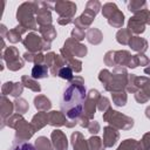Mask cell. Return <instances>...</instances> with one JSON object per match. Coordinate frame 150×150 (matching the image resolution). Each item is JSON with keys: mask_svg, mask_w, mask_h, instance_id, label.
I'll list each match as a JSON object with an SVG mask.
<instances>
[{"mask_svg": "<svg viewBox=\"0 0 150 150\" xmlns=\"http://www.w3.org/2000/svg\"><path fill=\"white\" fill-rule=\"evenodd\" d=\"M33 128L35 129V131L41 130L42 128H45L48 124V112L47 111H39L36 112L30 121Z\"/></svg>", "mask_w": 150, "mask_h": 150, "instance_id": "cell-25", "label": "cell"}, {"mask_svg": "<svg viewBox=\"0 0 150 150\" xmlns=\"http://www.w3.org/2000/svg\"><path fill=\"white\" fill-rule=\"evenodd\" d=\"M103 144L105 148H112L117 141L120 139V132L117 129L111 125H107L103 128Z\"/></svg>", "mask_w": 150, "mask_h": 150, "instance_id": "cell-17", "label": "cell"}, {"mask_svg": "<svg viewBox=\"0 0 150 150\" xmlns=\"http://www.w3.org/2000/svg\"><path fill=\"white\" fill-rule=\"evenodd\" d=\"M137 146L138 141H136L135 138H127L122 141V143L118 145L116 150H137Z\"/></svg>", "mask_w": 150, "mask_h": 150, "instance_id": "cell-39", "label": "cell"}, {"mask_svg": "<svg viewBox=\"0 0 150 150\" xmlns=\"http://www.w3.org/2000/svg\"><path fill=\"white\" fill-rule=\"evenodd\" d=\"M87 97L86 86H74L69 84L62 94L61 97V111L67 117L66 127L73 128L79 124V118L83 115V103Z\"/></svg>", "mask_w": 150, "mask_h": 150, "instance_id": "cell-1", "label": "cell"}, {"mask_svg": "<svg viewBox=\"0 0 150 150\" xmlns=\"http://www.w3.org/2000/svg\"><path fill=\"white\" fill-rule=\"evenodd\" d=\"M9 150H36L34 145H32L30 143L28 142H18V141H14L13 142V145Z\"/></svg>", "mask_w": 150, "mask_h": 150, "instance_id": "cell-41", "label": "cell"}, {"mask_svg": "<svg viewBox=\"0 0 150 150\" xmlns=\"http://www.w3.org/2000/svg\"><path fill=\"white\" fill-rule=\"evenodd\" d=\"M104 63L105 66H109V67H116V63H115V50H108L105 54H104Z\"/></svg>", "mask_w": 150, "mask_h": 150, "instance_id": "cell-47", "label": "cell"}, {"mask_svg": "<svg viewBox=\"0 0 150 150\" xmlns=\"http://www.w3.org/2000/svg\"><path fill=\"white\" fill-rule=\"evenodd\" d=\"M136 76L137 75H135V74H129L128 83H127V87H125V91L127 93L136 94L138 91V88H137V84H136Z\"/></svg>", "mask_w": 150, "mask_h": 150, "instance_id": "cell-40", "label": "cell"}, {"mask_svg": "<svg viewBox=\"0 0 150 150\" xmlns=\"http://www.w3.org/2000/svg\"><path fill=\"white\" fill-rule=\"evenodd\" d=\"M22 45L28 52H32V53H42L52 48V42L45 40L41 35H39L35 32L28 33L23 38Z\"/></svg>", "mask_w": 150, "mask_h": 150, "instance_id": "cell-7", "label": "cell"}, {"mask_svg": "<svg viewBox=\"0 0 150 150\" xmlns=\"http://www.w3.org/2000/svg\"><path fill=\"white\" fill-rule=\"evenodd\" d=\"M36 9H38V4L36 1H26L22 2L18 9H16V20L20 26H22L25 29H30V30H36L38 28V22H36Z\"/></svg>", "mask_w": 150, "mask_h": 150, "instance_id": "cell-4", "label": "cell"}, {"mask_svg": "<svg viewBox=\"0 0 150 150\" xmlns=\"http://www.w3.org/2000/svg\"><path fill=\"white\" fill-rule=\"evenodd\" d=\"M29 109V104L28 102L22 98V97H19V98H15L14 101V110L16 114H20V115H23L28 111Z\"/></svg>", "mask_w": 150, "mask_h": 150, "instance_id": "cell-37", "label": "cell"}, {"mask_svg": "<svg viewBox=\"0 0 150 150\" xmlns=\"http://www.w3.org/2000/svg\"><path fill=\"white\" fill-rule=\"evenodd\" d=\"M67 117L61 110H52L48 112V124L52 127H62L66 125Z\"/></svg>", "mask_w": 150, "mask_h": 150, "instance_id": "cell-22", "label": "cell"}, {"mask_svg": "<svg viewBox=\"0 0 150 150\" xmlns=\"http://www.w3.org/2000/svg\"><path fill=\"white\" fill-rule=\"evenodd\" d=\"M101 97V94L97 89H90L87 93L86 101L83 103V114L91 121L94 120L96 109H97V102Z\"/></svg>", "mask_w": 150, "mask_h": 150, "instance_id": "cell-11", "label": "cell"}, {"mask_svg": "<svg viewBox=\"0 0 150 150\" xmlns=\"http://www.w3.org/2000/svg\"><path fill=\"white\" fill-rule=\"evenodd\" d=\"M89 123H90V120H89L84 114L79 118V125L82 127V128H88Z\"/></svg>", "mask_w": 150, "mask_h": 150, "instance_id": "cell-54", "label": "cell"}, {"mask_svg": "<svg viewBox=\"0 0 150 150\" xmlns=\"http://www.w3.org/2000/svg\"><path fill=\"white\" fill-rule=\"evenodd\" d=\"M88 145H89V150H104L105 148L103 144V139L96 135L91 136L88 139Z\"/></svg>", "mask_w": 150, "mask_h": 150, "instance_id": "cell-38", "label": "cell"}, {"mask_svg": "<svg viewBox=\"0 0 150 150\" xmlns=\"http://www.w3.org/2000/svg\"><path fill=\"white\" fill-rule=\"evenodd\" d=\"M137 150H150V131L145 132L141 141H138Z\"/></svg>", "mask_w": 150, "mask_h": 150, "instance_id": "cell-42", "label": "cell"}, {"mask_svg": "<svg viewBox=\"0 0 150 150\" xmlns=\"http://www.w3.org/2000/svg\"><path fill=\"white\" fill-rule=\"evenodd\" d=\"M73 73H74V71H73V69H71L69 66H64L63 68H61V69H60V71H59L57 76H59V77H61V79H63V80L70 81V80L74 77Z\"/></svg>", "mask_w": 150, "mask_h": 150, "instance_id": "cell-43", "label": "cell"}, {"mask_svg": "<svg viewBox=\"0 0 150 150\" xmlns=\"http://www.w3.org/2000/svg\"><path fill=\"white\" fill-rule=\"evenodd\" d=\"M145 23H144V21L141 19V18H138L137 15H134V16H131L129 20H128V29L132 33V34H135V35H139V34H142V33H144V30H145Z\"/></svg>", "mask_w": 150, "mask_h": 150, "instance_id": "cell-21", "label": "cell"}, {"mask_svg": "<svg viewBox=\"0 0 150 150\" xmlns=\"http://www.w3.org/2000/svg\"><path fill=\"white\" fill-rule=\"evenodd\" d=\"M128 77L129 74L127 71V68L124 67H115L112 71L108 69H102L98 73V80L103 84L104 90L110 93L125 90Z\"/></svg>", "mask_w": 150, "mask_h": 150, "instance_id": "cell-2", "label": "cell"}, {"mask_svg": "<svg viewBox=\"0 0 150 150\" xmlns=\"http://www.w3.org/2000/svg\"><path fill=\"white\" fill-rule=\"evenodd\" d=\"M76 4L73 1H57L54 4V11L59 14L57 23L61 26L69 25L74 22V16L76 13Z\"/></svg>", "mask_w": 150, "mask_h": 150, "instance_id": "cell-6", "label": "cell"}, {"mask_svg": "<svg viewBox=\"0 0 150 150\" xmlns=\"http://www.w3.org/2000/svg\"><path fill=\"white\" fill-rule=\"evenodd\" d=\"M34 107L38 111H48L52 108L50 100L45 95H38L34 97Z\"/></svg>", "mask_w": 150, "mask_h": 150, "instance_id": "cell-27", "label": "cell"}, {"mask_svg": "<svg viewBox=\"0 0 150 150\" xmlns=\"http://www.w3.org/2000/svg\"><path fill=\"white\" fill-rule=\"evenodd\" d=\"M14 111V102L9 101L5 95H1L0 97V116H1V122H5L8 117L13 115Z\"/></svg>", "mask_w": 150, "mask_h": 150, "instance_id": "cell-19", "label": "cell"}, {"mask_svg": "<svg viewBox=\"0 0 150 150\" xmlns=\"http://www.w3.org/2000/svg\"><path fill=\"white\" fill-rule=\"evenodd\" d=\"M127 6H128V9L131 13H134V15H135L136 13L145 9L146 6H148V4L144 0H131V1L127 2Z\"/></svg>", "mask_w": 150, "mask_h": 150, "instance_id": "cell-36", "label": "cell"}, {"mask_svg": "<svg viewBox=\"0 0 150 150\" xmlns=\"http://www.w3.org/2000/svg\"><path fill=\"white\" fill-rule=\"evenodd\" d=\"M7 32H8V30H7L6 26L1 23V25H0V38H4V39H5V38H6V34H7Z\"/></svg>", "mask_w": 150, "mask_h": 150, "instance_id": "cell-56", "label": "cell"}, {"mask_svg": "<svg viewBox=\"0 0 150 150\" xmlns=\"http://www.w3.org/2000/svg\"><path fill=\"white\" fill-rule=\"evenodd\" d=\"M13 83H14V82H12V81H7V82H5V83L2 84V87H1V94L5 95V96H6V95H11Z\"/></svg>", "mask_w": 150, "mask_h": 150, "instance_id": "cell-51", "label": "cell"}, {"mask_svg": "<svg viewBox=\"0 0 150 150\" xmlns=\"http://www.w3.org/2000/svg\"><path fill=\"white\" fill-rule=\"evenodd\" d=\"M63 48H66L75 57H84L88 53V48L83 43H81V42H79L71 38H68L64 41Z\"/></svg>", "mask_w": 150, "mask_h": 150, "instance_id": "cell-14", "label": "cell"}, {"mask_svg": "<svg viewBox=\"0 0 150 150\" xmlns=\"http://www.w3.org/2000/svg\"><path fill=\"white\" fill-rule=\"evenodd\" d=\"M87 129H88V131H89L91 135H97V134L100 132V130H101V125H100V123H98L97 121L91 120Z\"/></svg>", "mask_w": 150, "mask_h": 150, "instance_id": "cell-49", "label": "cell"}, {"mask_svg": "<svg viewBox=\"0 0 150 150\" xmlns=\"http://www.w3.org/2000/svg\"><path fill=\"white\" fill-rule=\"evenodd\" d=\"M50 141L53 143L54 150H68V139L63 131L55 129L50 134Z\"/></svg>", "mask_w": 150, "mask_h": 150, "instance_id": "cell-16", "label": "cell"}, {"mask_svg": "<svg viewBox=\"0 0 150 150\" xmlns=\"http://www.w3.org/2000/svg\"><path fill=\"white\" fill-rule=\"evenodd\" d=\"M48 71L49 68L42 63V64H34L30 71V76L35 80H40V79H46L48 76Z\"/></svg>", "mask_w": 150, "mask_h": 150, "instance_id": "cell-31", "label": "cell"}, {"mask_svg": "<svg viewBox=\"0 0 150 150\" xmlns=\"http://www.w3.org/2000/svg\"><path fill=\"white\" fill-rule=\"evenodd\" d=\"M70 143H71L73 150H89L88 139H86L80 131H75L71 134Z\"/></svg>", "mask_w": 150, "mask_h": 150, "instance_id": "cell-20", "label": "cell"}, {"mask_svg": "<svg viewBox=\"0 0 150 150\" xmlns=\"http://www.w3.org/2000/svg\"><path fill=\"white\" fill-rule=\"evenodd\" d=\"M144 114H145L146 118H149V120H150V105H148V107L145 108V111H144Z\"/></svg>", "mask_w": 150, "mask_h": 150, "instance_id": "cell-57", "label": "cell"}, {"mask_svg": "<svg viewBox=\"0 0 150 150\" xmlns=\"http://www.w3.org/2000/svg\"><path fill=\"white\" fill-rule=\"evenodd\" d=\"M102 117L104 122L109 123V125L117 130H130L135 123L132 117L122 114L117 110H114L112 108H109L105 112H103Z\"/></svg>", "mask_w": 150, "mask_h": 150, "instance_id": "cell-5", "label": "cell"}, {"mask_svg": "<svg viewBox=\"0 0 150 150\" xmlns=\"http://www.w3.org/2000/svg\"><path fill=\"white\" fill-rule=\"evenodd\" d=\"M22 59L27 62H32L34 64H42L45 63V55L43 53H32V52H26L22 55Z\"/></svg>", "mask_w": 150, "mask_h": 150, "instance_id": "cell-33", "label": "cell"}, {"mask_svg": "<svg viewBox=\"0 0 150 150\" xmlns=\"http://www.w3.org/2000/svg\"><path fill=\"white\" fill-rule=\"evenodd\" d=\"M34 146H35L36 150H54L52 141L48 139L46 136H39L35 139Z\"/></svg>", "mask_w": 150, "mask_h": 150, "instance_id": "cell-34", "label": "cell"}, {"mask_svg": "<svg viewBox=\"0 0 150 150\" xmlns=\"http://www.w3.org/2000/svg\"><path fill=\"white\" fill-rule=\"evenodd\" d=\"M111 98L115 105L117 107H124L127 104L128 101V95L125 90H121V91H114L111 93Z\"/></svg>", "mask_w": 150, "mask_h": 150, "instance_id": "cell-35", "label": "cell"}, {"mask_svg": "<svg viewBox=\"0 0 150 150\" xmlns=\"http://www.w3.org/2000/svg\"><path fill=\"white\" fill-rule=\"evenodd\" d=\"M60 54H61V56L63 57V60L66 61V64L69 66V67L73 69V71L80 73V71L82 70V61H81L80 59L73 56L66 48L62 47V48L60 49Z\"/></svg>", "mask_w": 150, "mask_h": 150, "instance_id": "cell-18", "label": "cell"}, {"mask_svg": "<svg viewBox=\"0 0 150 150\" xmlns=\"http://www.w3.org/2000/svg\"><path fill=\"white\" fill-rule=\"evenodd\" d=\"M95 16H96V13L95 12L86 8L80 16H77V18L74 19V22L73 23L75 25V27L81 28L83 30L87 29V28L89 29L90 26H91V23H93V21L95 20Z\"/></svg>", "mask_w": 150, "mask_h": 150, "instance_id": "cell-15", "label": "cell"}, {"mask_svg": "<svg viewBox=\"0 0 150 150\" xmlns=\"http://www.w3.org/2000/svg\"><path fill=\"white\" fill-rule=\"evenodd\" d=\"M144 73H145L146 75H149V76H150V63L148 64V67H145V68H144Z\"/></svg>", "mask_w": 150, "mask_h": 150, "instance_id": "cell-58", "label": "cell"}, {"mask_svg": "<svg viewBox=\"0 0 150 150\" xmlns=\"http://www.w3.org/2000/svg\"><path fill=\"white\" fill-rule=\"evenodd\" d=\"M135 15H137L138 18H141V19L144 21L145 25H150V11H149L148 8H145V9H143V11L136 13Z\"/></svg>", "mask_w": 150, "mask_h": 150, "instance_id": "cell-50", "label": "cell"}, {"mask_svg": "<svg viewBox=\"0 0 150 150\" xmlns=\"http://www.w3.org/2000/svg\"><path fill=\"white\" fill-rule=\"evenodd\" d=\"M86 8L90 9V11H93V12H95V13L97 14V13L102 9V5H101V2L97 1V0H89V1L86 4Z\"/></svg>", "mask_w": 150, "mask_h": 150, "instance_id": "cell-48", "label": "cell"}, {"mask_svg": "<svg viewBox=\"0 0 150 150\" xmlns=\"http://www.w3.org/2000/svg\"><path fill=\"white\" fill-rule=\"evenodd\" d=\"M1 60L5 61L7 68L12 71H18L22 69L25 66V60L20 57L19 49L13 46H9L6 48V50L1 55Z\"/></svg>", "mask_w": 150, "mask_h": 150, "instance_id": "cell-9", "label": "cell"}, {"mask_svg": "<svg viewBox=\"0 0 150 150\" xmlns=\"http://www.w3.org/2000/svg\"><path fill=\"white\" fill-rule=\"evenodd\" d=\"M102 15L107 19L108 23L114 28H123L124 23V14L118 9L115 2H107L102 6Z\"/></svg>", "mask_w": 150, "mask_h": 150, "instance_id": "cell-8", "label": "cell"}, {"mask_svg": "<svg viewBox=\"0 0 150 150\" xmlns=\"http://www.w3.org/2000/svg\"><path fill=\"white\" fill-rule=\"evenodd\" d=\"M69 84H74V86H81L84 84V79L82 76H75L69 81Z\"/></svg>", "mask_w": 150, "mask_h": 150, "instance_id": "cell-55", "label": "cell"}, {"mask_svg": "<svg viewBox=\"0 0 150 150\" xmlns=\"http://www.w3.org/2000/svg\"><path fill=\"white\" fill-rule=\"evenodd\" d=\"M136 84L138 91L135 94L137 103L143 104L150 100V79L146 76H136Z\"/></svg>", "mask_w": 150, "mask_h": 150, "instance_id": "cell-12", "label": "cell"}, {"mask_svg": "<svg viewBox=\"0 0 150 150\" xmlns=\"http://www.w3.org/2000/svg\"><path fill=\"white\" fill-rule=\"evenodd\" d=\"M25 88H28L29 90L34 91V93H40L41 91V86L38 82V80L33 79L32 76L28 75H22L21 76V81H20Z\"/></svg>", "mask_w": 150, "mask_h": 150, "instance_id": "cell-29", "label": "cell"}, {"mask_svg": "<svg viewBox=\"0 0 150 150\" xmlns=\"http://www.w3.org/2000/svg\"><path fill=\"white\" fill-rule=\"evenodd\" d=\"M131 57V54L129 50H115V63L116 67H127L129 63V60Z\"/></svg>", "mask_w": 150, "mask_h": 150, "instance_id": "cell-28", "label": "cell"}, {"mask_svg": "<svg viewBox=\"0 0 150 150\" xmlns=\"http://www.w3.org/2000/svg\"><path fill=\"white\" fill-rule=\"evenodd\" d=\"M148 41L144 38H141L139 35H134L129 42V47L137 52V54H144L148 49Z\"/></svg>", "mask_w": 150, "mask_h": 150, "instance_id": "cell-23", "label": "cell"}, {"mask_svg": "<svg viewBox=\"0 0 150 150\" xmlns=\"http://www.w3.org/2000/svg\"><path fill=\"white\" fill-rule=\"evenodd\" d=\"M137 55V59H138V64L139 66H148L150 63V59L145 55V54H136Z\"/></svg>", "mask_w": 150, "mask_h": 150, "instance_id": "cell-52", "label": "cell"}, {"mask_svg": "<svg viewBox=\"0 0 150 150\" xmlns=\"http://www.w3.org/2000/svg\"><path fill=\"white\" fill-rule=\"evenodd\" d=\"M38 30H39L40 35H41L45 40H47V41H49V42H52L53 40L56 39L57 33H56V29H55V27H54L53 25L41 26V27H39Z\"/></svg>", "mask_w": 150, "mask_h": 150, "instance_id": "cell-30", "label": "cell"}, {"mask_svg": "<svg viewBox=\"0 0 150 150\" xmlns=\"http://www.w3.org/2000/svg\"><path fill=\"white\" fill-rule=\"evenodd\" d=\"M109 108H111V107H110V101H109V98L101 95V97H100V100H98V102H97V109H98L100 111H102V112H105Z\"/></svg>", "mask_w": 150, "mask_h": 150, "instance_id": "cell-45", "label": "cell"}, {"mask_svg": "<svg viewBox=\"0 0 150 150\" xmlns=\"http://www.w3.org/2000/svg\"><path fill=\"white\" fill-rule=\"evenodd\" d=\"M36 4H38V9H36L35 18L39 27L52 25L53 18H52L50 9H54V4L47 2V1H36Z\"/></svg>", "mask_w": 150, "mask_h": 150, "instance_id": "cell-10", "label": "cell"}, {"mask_svg": "<svg viewBox=\"0 0 150 150\" xmlns=\"http://www.w3.org/2000/svg\"><path fill=\"white\" fill-rule=\"evenodd\" d=\"M27 32V29H25L22 26H20V25H18V26H15L14 28H12V29H9L8 32H7V34H6V38L5 39H7V41L8 42H11V43H18V42H22V34H25Z\"/></svg>", "mask_w": 150, "mask_h": 150, "instance_id": "cell-24", "label": "cell"}, {"mask_svg": "<svg viewBox=\"0 0 150 150\" xmlns=\"http://www.w3.org/2000/svg\"><path fill=\"white\" fill-rule=\"evenodd\" d=\"M23 84L21 82H14L13 87H12V91H11V96H13L14 98H19L23 91Z\"/></svg>", "mask_w": 150, "mask_h": 150, "instance_id": "cell-46", "label": "cell"}, {"mask_svg": "<svg viewBox=\"0 0 150 150\" xmlns=\"http://www.w3.org/2000/svg\"><path fill=\"white\" fill-rule=\"evenodd\" d=\"M86 39L87 41L90 43V45H94V46H97L102 42L103 40V33L98 29V28H95V27H90L87 32H86Z\"/></svg>", "mask_w": 150, "mask_h": 150, "instance_id": "cell-26", "label": "cell"}, {"mask_svg": "<svg viewBox=\"0 0 150 150\" xmlns=\"http://www.w3.org/2000/svg\"><path fill=\"white\" fill-rule=\"evenodd\" d=\"M139 64H138V59H137V55H131V57H130V60H129V63H128V68H131V69H134V68H137Z\"/></svg>", "mask_w": 150, "mask_h": 150, "instance_id": "cell-53", "label": "cell"}, {"mask_svg": "<svg viewBox=\"0 0 150 150\" xmlns=\"http://www.w3.org/2000/svg\"><path fill=\"white\" fill-rule=\"evenodd\" d=\"M5 125L15 130L14 141L18 142H27L35 134V129L33 128L32 123H28L20 114H13L5 122H1V128H4Z\"/></svg>", "mask_w": 150, "mask_h": 150, "instance_id": "cell-3", "label": "cell"}, {"mask_svg": "<svg viewBox=\"0 0 150 150\" xmlns=\"http://www.w3.org/2000/svg\"><path fill=\"white\" fill-rule=\"evenodd\" d=\"M115 36H116V41L120 45L125 46V45H129V42H130V40H131V38L134 35H132V33L128 28H121V29L117 30Z\"/></svg>", "mask_w": 150, "mask_h": 150, "instance_id": "cell-32", "label": "cell"}, {"mask_svg": "<svg viewBox=\"0 0 150 150\" xmlns=\"http://www.w3.org/2000/svg\"><path fill=\"white\" fill-rule=\"evenodd\" d=\"M70 38L74 39V40H76V41H79V42H81L86 38V33H84L83 29L77 28V27H74L71 29V32H70Z\"/></svg>", "mask_w": 150, "mask_h": 150, "instance_id": "cell-44", "label": "cell"}, {"mask_svg": "<svg viewBox=\"0 0 150 150\" xmlns=\"http://www.w3.org/2000/svg\"><path fill=\"white\" fill-rule=\"evenodd\" d=\"M45 64L49 68V71L53 76H57L60 69L67 66L61 54H56L54 52H48L45 55Z\"/></svg>", "mask_w": 150, "mask_h": 150, "instance_id": "cell-13", "label": "cell"}]
</instances>
